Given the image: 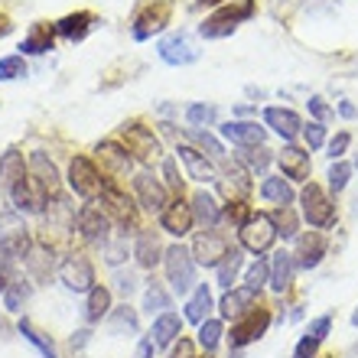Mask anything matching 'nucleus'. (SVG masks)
I'll use <instances>...</instances> for the list:
<instances>
[{"label":"nucleus","instance_id":"nucleus-1","mask_svg":"<svg viewBox=\"0 0 358 358\" xmlns=\"http://www.w3.org/2000/svg\"><path fill=\"white\" fill-rule=\"evenodd\" d=\"M257 3L255 0H231V3H222L215 13H208L202 23H199V36L202 39H225L231 36L245 20L255 17Z\"/></svg>","mask_w":358,"mask_h":358},{"label":"nucleus","instance_id":"nucleus-2","mask_svg":"<svg viewBox=\"0 0 358 358\" xmlns=\"http://www.w3.org/2000/svg\"><path fill=\"white\" fill-rule=\"evenodd\" d=\"M173 23V0H141L134 10L131 33L134 39H153Z\"/></svg>","mask_w":358,"mask_h":358},{"label":"nucleus","instance_id":"nucleus-3","mask_svg":"<svg viewBox=\"0 0 358 358\" xmlns=\"http://www.w3.org/2000/svg\"><path fill=\"white\" fill-rule=\"evenodd\" d=\"M94 206L101 208L114 225L137 228V206H134V199L127 196V189L117 186V179H104V189H101V196H98Z\"/></svg>","mask_w":358,"mask_h":358},{"label":"nucleus","instance_id":"nucleus-4","mask_svg":"<svg viewBox=\"0 0 358 358\" xmlns=\"http://www.w3.org/2000/svg\"><path fill=\"white\" fill-rule=\"evenodd\" d=\"M163 267H166V280H170L173 293L186 296V293L196 287V257H192L189 248H182V245L166 248V255H163Z\"/></svg>","mask_w":358,"mask_h":358},{"label":"nucleus","instance_id":"nucleus-5","mask_svg":"<svg viewBox=\"0 0 358 358\" xmlns=\"http://www.w3.org/2000/svg\"><path fill=\"white\" fill-rule=\"evenodd\" d=\"M271 320L273 316H271V310H267L264 303H257V306H251L248 313H241V316L231 322V332H228L231 349H245V345L257 342L267 329H271Z\"/></svg>","mask_w":358,"mask_h":358},{"label":"nucleus","instance_id":"nucleus-6","mask_svg":"<svg viewBox=\"0 0 358 358\" xmlns=\"http://www.w3.org/2000/svg\"><path fill=\"white\" fill-rule=\"evenodd\" d=\"M300 212L313 228H332L336 225V202L320 182H306L300 192Z\"/></svg>","mask_w":358,"mask_h":358},{"label":"nucleus","instance_id":"nucleus-7","mask_svg":"<svg viewBox=\"0 0 358 358\" xmlns=\"http://www.w3.org/2000/svg\"><path fill=\"white\" fill-rule=\"evenodd\" d=\"M238 241H241V248L245 251H251V255H267L273 248V241H277V228H273V222L267 218V212H251V218H248L245 225L238 228Z\"/></svg>","mask_w":358,"mask_h":358},{"label":"nucleus","instance_id":"nucleus-8","mask_svg":"<svg viewBox=\"0 0 358 358\" xmlns=\"http://www.w3.org/2000/svg\"><path fill=\"white\" fill-rule=\"evenodd\" d=\"M69 186H72L76 196L94 202L104 189V173L98 170V163L88 160V157H72V163H69Z\"/></svg>","mask_w":358,"mask_h":358},{"label":"nucleus","instance_id":"nucleus-9","mask_svg":"<svg viewBox=\"0 0 358 358\" xmlns=\"http://www.w3.org/2000/svg\"><path fill=\"white\" fill-rule=\"evenodd\" d=\"M121 143H124V150L131 153L134 160H141V163H153L163 153L157 134H153L150 127L137 124V121H131V124H124L121 127Z\"/></svg>","mask_w":358,"mask_h":358},{"label":"nucleus","instance_id":"nucleus-10","mask_svg":"<svg viewBox=\"0 0 358 358\" xmlns=\"http://www.w3.org/2000/svg\"><path fill=\"white\" fill-rule=\"evenodd\" d=\"M29 176H33V182H36L39 189V196L46 199H59V192H62V182H59V170H56V163L49 160L43 150L36 153H29Z\"/></svg>","mask_w":358,"mask_h":358},{"label":"nucleus","instance_id":"nucleus-11","mask_svg":"<svg viewBox=\"0 0 358 358\" xmlns=\"http://www.w3.org/2000/svg\"><path fill=\"white\" fill-rule=\"evenodd\" d=\"M218 189L228 202H248V192H251V170H248L241 160L225 163V170L218 173Z\"/></svg>","mask_w":358,"mask_h":358},{"label":"nucleus","instance_id":"nucleus-12","mask_svg":"<svg viewBox=\"0 0 358 358\" xmlns=\"http://www.w3.org/2000/svg\"><path fill=\"white\" fill-rule=\"evenodd\" d=\"M94 163H98V170H101L104 176L121 179V176H127V173H131L134 157L124 150L121 143L104 141V143H98V147H94Z\"/></svg>","mask_w":358,"mask_h":358},{"label":"nucleus","instance_id":"nucleus-13","mask_svg":"<svg viewBox=\"0 0 358 358\" xmlns=\"http://www.w3.org/2000/svg\"><path fill=\"white\" fill-rule=\"evenodd\" d=\"M228 251H231L228 238L218 235L215 228L196 235V241H192V257H196V264H202V267H218L228 257Z\"/></svg>","mask_w":358,"mask_h":358},{"label":"nucleus","instance_id":"nucleus-14","mask_svg":"<svg viewBox=\"0 0 358 358\" xmlns=\"http://www.w3.org/2000/svg\"><path fill=\"white\" fill-rule=\"evenodd\" d=\"M134 196H137L141 208H147V212H163L166 202H170L166 199V186L153 173H137L134 176Z\"/></svg>","mask_w":358,"mask_h":358},{"label":"nucleus","instance_id":"nucleus-15","mask_svg":"<svg viewBox=\"0 0 358 358\" xmlns=\"http://www.w3.org/2000/svg\"><path fill=\"white\" fill-rule=\"evenodd\" d=\"M160 225H163V231L173 235V238L189 235L192 225H196V218H192V206H186L182 196H176L173 202H166V208L160 212Z\"/></svg>","mask_w":358,"mask_h":358},{"label":"nucleus","instance_id":"nucleus-16","mask_svg":"<svg viewBox=\"0 0 358 358\" xmlns=\"http://www.w3.org/2000/svg\"><path fill=\"white\" fill-rule=\"evenodd\" d=\"M322 257H326V235H322V231H303V235L296 238V251H293L296 267L313 271V267H320Z\"/></svg>","mask_w":358,"mask_h":358},{"label":"nucleus","instance_id":"nucleus-17","mask_svg":"<svg viewBox=\"0 0 358 358\" xmlns=\"http://www.w3.org/2000/svg\"><path fill=\"white\" fill-rule=\"evenodd\" d=\"M76 225H78V231H82V238H85V241L104 245V241H108V231H111V218L104 215L98 206H85L82 212H78Z\"/></svg>","mask_w":358,"mask_h":358},{"label":"nucleus","instance_id":"nucleus-18","mask_svg":"<svg viewBox=\"0 0 358 358\" xmlns=\"http://www.w3.org/2000/svg\"><path fill=\"white\" fill-rule=\"evenodd\" d=\"M59 277H62V283H66L69 290H76V293H88V290H92V283H94L92 261H88V257H82V255L69 257L66 264L59 267Z\"/></svg>","mask_w":358,"mask_h":358},{"label":"nucleus","instance_id":"nucleus-19","mask_svg":"<svg viewBox=\"0 0 358 358\" xmlns=\"http://www.w3.org/2000/svg\"><path fill=\"white\" fill-rule=\"evenodd\" d=\"M7 192H10V199H13V206H17L20 212H43V206H46V199L39 196L36 182H33V176H29V166L17 182H10Z\"/></svg>","mask_w":358,"mask_h":358},{"label":"nucleus","instance_id":"nucleus-20","mask_svg":"<svg viewBox=\"0 0 358 358\" xmlns=\"http://www.w3.org/2000/svg\"><path fill=\"white\" fill-rule=\"evenodd\" d=\"M261 303V290H255V287H231V290H225V296H222V303H218V310H222V316L225 320H238L241 313H248L251 306H257Z\"/></svg>","mask_w":358,"mask_h":358},{"label":"nucleus","instance_id":"nucleus-21","mask_svg":"<svg viewBox=\"0 0 358 358\" xmlns=\"http://www.w3.org/2000/svg\"><path fill=\"white\" fill-rule=\"evenodd\" d=\"M264 124L277 137H283V141H296L303 134V117L293 111V108H267Z\"/></svg>","mask_w":358,"mask_h":358},{"label":"nucleus","instance_id":"nucleus-22","mask_svg":"<svg viewBox=\"0 0 358 358\" xmlns=\"http://www.w3.org/2000/svg\"><path fill=\"white\" fill-rule=\"evenodd\" d=\"M160 59L170 66H189L199 59V49L189 43L186 33H170L166 39H160Z\"/></svg>","mask_w":358,"mask_h":358},{"label":"nucleus","instance_id":"nucleus-23","mask_svg":"<svg viewBox=\"0 0 358 358\" xmlns=\"http://www.w3.org/2000/svg\"><path fill=\"white\" fill-rule=\"evenodd\" d=\"M277 163H280L283 176L290 179V182H310V153L303 150V147H283L280 153H277Z\"/></svg>","mask_w":358,"mask_h":358},{"label":"nucleus","instance_id":"nucleus-24","mask_svg":"<svg viewBox=\"0 0 358 358\" xmlns=\"http://www.w3.org/2000/svg\"><path fill=\"white\" fill-rule=\"evenodd\" d=\"M98 27V17H94L92 10H76V13H66V17L56 23V33L69 43H82V39Z\"/></svg>","mask_w":358,"mask_h":358},{"label":"nucleus","instance_id":"nucleus-25","mask_svg":"<svg viewBox=\"0 0 358 358\" xmlns=\"http://www.w3.org/2000/svg\"><path fill=\"white\" fill-rule=\"evenodd\" d=\"M222 137L238 147H261L267 141V127H257V121H228L218 127Z\"/></svg>","mask_w":358,"mask_h":358},{"label":"nucleus","instance_id":"nucleus-26","mask_svg":"<svg viewBox=\"0 0 358 358\" xmlns=\"http://www.w3.org/2000/svg\"><path fill=\"white\" fill-rule=\"evenodd\" d=\"M332 329V316L326 313V316H320V320L310 322V329L303 332V339L296 342V349H293V358H316L320 355V345L326 342V336H329Z\"/></svg>","mask_w":358,"mask_h":358},{"label":"nucleus","instance_id":"nucleus-27","mask_svg":"<svg viewBox=\"0 0 358 358\" xmlns=\"http://www.w3.org/2000/svg\"><path fill=\"white\" fill-rule=\"evenodd\" d=\"M189 206H192V218H196V225H202L206 231L218 228V222H222V206L215 202V196H212V192L199 189Z\"/></svg>","mask_w":358,"mask_h":358},{"label":"nucleus","instance_id":"nucleus-28","mask_svg":"<svg viewBox=\"0 0 358 358\" xmlns=\"http://www.w3.org/2000/svg\"><path fill=\"white\" fill-rule=\"evenodd\" d=\"M176 157L186 163L189 179H196V182H208V179H215V166H212V160H206V153H202V150H196V147L182 143V147L176 150Z\"/></svg>","mask_w":358,"mask_h":358},{"label":"nucleus","instance_id":"nucleus-29","mask_svg":"<svg viewBox=\"0 0 358 358\" xmlns=\"http://www.w3.org/2000/svg\"><path fill=\"white\" fill-rule=\"evenodd\" d=\"M163 245H160V235L157 231H141L137 235V245H134V257H137V264L147 267V271H153V267L163 261Z\"/></svg>","mask_w":358,"mask_h":358},{"label":"nucleus","instance_id":"nucleus-30","mask_svg":"<svg viewBox=\"0 0 358 358\" xmlns=\"http://www.w3.org/2000/svg\"><path fill=\"white\" fill-rule=\"evenodd\" d=\"M52 46H56V27H49V23H33L29 33L23 36V43H20V49L27 56H43Z\"/></svg>","mask_w":358,"mask_h":358},{"label":"nucleus","instance_id":"nucleus-31","mask_svg":"<svg viewBox=\"0 0 358 358\" xmlns=\"http://www.w3.org/2000/svg\"><path fill=\"white\" fill-rule=\"evenodd\" d=\"M293 271H296V261H293V255H287V251H277L271 261V277H267V283H271L273 293H287L293 283Z\"/></svg>","mask_w":358,"mask_h":358},{"label":"nucleus","instance_id":"nucleus-32","mask_svg":"<svg viewBox=\"0 0 358 358\" xmlns=\"http://www.w3.org/2000/svg\"><path fill=\"white\" fill-rule=\"evenodd\" d=\"M29 248H33V241H29L27 228H10L7 235H0V255L10 261H23L29 255Z\"/></svg>","mask_w":358,"mask_h":358},{"label":"nucleus","instance_id":"nucleus-33","mask_svg":"<svg viewBox=\"0 0 358 358\" xmlns=\"http://www.w3.org/2000/svg\"><path fill=\"white\" fill-rule=\"evenodd\" d=\"M153 345H173L176 336H182V320H179L176 313H160L157 320H153Z\"/></svg>","mask_w":358,"mask_h":358},{"label":"nucleus","instance_id":"nucleus-34","mask_svg":"<svg viewBox=\"0 0 358 358\" xmlns=\"http://www.w3.org/2000/svg\"><path fill=\"white\" fill-rule=\"evenodd\" d=\"M208 313H212V290H208V283H199L186 303V320L199 326L208 320Z\"/></svg>","mask_w":358,"mask_h":358},{"label":"nucleus","instance_id":"nucleus-35","mask_svg":"<svg viewBox=\"0 0 358 358\" xmlns=\"http://www.w3.org/2000/svg\"><path fill=\"white\" fill-rule=\"evenodd\" d=\"M261 196L267 199V202H273V206H290L293 202V186L287 176H264V182H261Z\"/></svg>","mask_w":358,"mask_h":358},{"label":"nucleus","instance_id":"nucleus-36","mask_svg":"<svg viewBox=\"0 0 358 358\" xmlns=\"http://www.w3.org/2000/svg\"><path fill=\"white\" fill-rule=\"evenodd\" d=\"M267 218H271L273 228H277V238H293L300 231V218H296V212H293L290 206H277L273 212H267Z\"/></svg>","mask_w":358,"mask_h":358},{"label":"nucleus","instance_id":"nucleus-37","mask_svg":"<svg viewBox=\"0 0 358 358\" xmlns=\"http://www.w3.org/2000/svg\"><path fill=\"white\" fill-rule=\"evenodd\" d=\"M108 313H111V290H108V287H92V290H88V306H85L88 322L104 320Z\"/></svg>","mask_w":358,"mask_h":358},{"label":"nucleus","instance_id":"nucleus-38","mask_svg":"<svg viewBox=\"0 0 358 358\" xmlns=\"http://www.w3.org/2000/svg\"><path fill=\"white\" fill-rule=\"evenodd\" d=\"M215 271H218V287H222V290H231V287H235V280H238V273H241V251H238V248H231V251H228V257L215 267Z\"/></svg>","mask_w":358,"mask_h":358},{"label":"nucleus","instance_id":"nucleus-39","mask_svg":"<svg viewBox=\"0 0 358 358\" xmlns=\"http://www.w3.org/2000/svg\"><path fill=\"white\" fill-rule=\"evenodd\" d=\"M27 173V163H23V153L17 150H7L3 157H0V182L3 186H10V182H17L20 176Z\"/></svg>","mask_w":358,"mask_h":358},{"label":"nucleus","instance_id":"nucleus-40","mask_svg":"<svg viewBox=\"0 0 358 358\" xmlns=\"http://www.w3.org/2000/svg\"><path fill=\"white\" fill-rule=\"evenodd\" d=\"M186 137L192 143H196V150H206L208 153V160H222L225 157V150H222V143L212 137V134L206 131H199V127H186Z\"/></svg>","mask_w":358,"mask_h":358},{"label":"nucleus","instance_id":"nucleus-41","mask_svg":"<svg viewBox=\"0 0 358 358\" xmlns=\"http://www.w3.org/2000/svg\"><path fill=\"white\" fill-rule=\"evenodd\" d=\"M222 336H225V329H222V322H218V320L199 322V345H202V352H206V355H212V352L218 349Z\"/></svg>","mask_w":358,"mask_h":358},{"label":"nucleus","instance_id":"nucleus-42","mask_svg":"<svg viewBox=\"0 0 358 358\" xmlns=\"http://www.w3.org/2000/svg\"><path fill=\"white\" fill-rule=\"evenodd\" d=\"M238 160L245 163L248 170L251 173H264L267 166H271V150H267L264 143H261V147H241V157H238Z\"/></svg>","mask_w":358,"mask_h":358},{"label":"nucleus","instance_id":"nucleus-43","mask_svg":"<svg viewBox=\"0 0 358 358\" xmlns=\"http://www.w3.org/2000/svg\"><path fill=\"white\" fill-rule=\"evenodd\" d=\"M20 332H23V336H27V339L36 345L43 358H59V355H56V345H52V339H46V336H43L39 329H33V322L23 320V322H20Z\"/></svg>","mask_w":358,"mask_h":358},{"label":"nucleus","instance_id":"nucleus-44","mask_svg":"<svg viewBox=\"0 0 358 358\" xmlns=\"http://www.w3.org/2000/svg\"><path fill=\"white\" fill-rule=\"evenodd\" d=\"M218 108L215 104H189L186 108V121L192 127H206V124H215Z\"/></svg>","mask_w":358,"mask_h":358},{"label":"nucleus","instance_id":"nucleus-45","mask_svg":"<svg viewBox=\"0 0 358 358\" xmlns=\"http://www.w3.org/2000/svg\"><path fill=\"white\" fill-rule=\"evenodd\" d=\"M143 310L147 313H166L170 310V293L163 290L160 283H153L150 290L143 293Z\"/></svg>","mask_w":358,"mask_h":358},{"label":"nucleus","instance_id":"nucleus-46","mask_svg":"<svg viewBox=\"0 0 358 358\" xmlns=\"http://www.w3.org/2000/svg\"><path fill=\"white\" fill-rule=\"evenodd\" d=\"M267 277H271V261H267V257H257L255 264L245 271V283H248V287H255V290H261V287H264Z\"/></svg>","mask_w":358,"mask_h":358},{"label":"nucleus","instance_id":"nucleus-47","mask_svg":"<svg viewBox=\"0 0 358 358\" xmlns=\"http://www.w3.org/2000/svg\"><path fill=\"white\" fill-rule=\"evenodd\" d=\"M27 296H29V287H27L23 280L10 283L7 290H3V306H7L10 313H20V306L27 303Z\"/></svg>","mask_w":358,"mask_h":358},{"label":"nucleus","instance_id":"nucleus-48","mask_svg":"<svg viewBox=\"0 0 358 358\" xmlns=\"http://www.w3.org/2000/svg\"><path fill=\"white\" fill-rule=\"evenodd\" d=\"M23 76H27V62H23V56L0 59V82H13V78H23Z\"/></svg>","mask_w":358,"mask_h":358},{"label":"nucleus","instance_id":"nucleus-49","mask_svg":"<svg viewBox=\"0 0 358 358\" xmlns=\"http://www.w3.org/2000/svg\"><path fill=\"white\" fill-rule=\"evenodd\" d=\"M326 179H329L332 192H342V189L349 186V179H352V166H349V163H342V160H336L329 166V176H326Z\"/></svg>","mask_w":358,"mask_h":358},{"label":"nucleus","instance_id":"nucleus-50","mask_svg":"<svg viewBox=\"0 0 358 358\" xmlns=\"http://www.w3.org/2000/svg\"><path fill=\"white\" fill-rule=\"evenodd\" d=\"M303 141H306V147H310V150H320L322 143H326V127H322V121L303 124Z\"/></svg>","mask_w":358,"mask_h":358},{"label":"nucleus","instance_id":"nucleus-51","mask_svg":"<svg viewBox=\"0 0 358 358\" xmlns=\"http://www.w3.org/2000/svg\"><path fill=\"white\" fill-rule=\"evenodd\" d=\"M222 218H228L235 228H241L251 218V208H248V202H228L225 208H222Z\"/></svg>","mask_w":358,"mask_h":358},{"label":"nucleus","instance_id":"nucleus-52","mask_svg":"<svg viewBox=\"0 0 358 358\" xmlns=\"http://www.w3.org/2000/svg\"><path fill=\"white\" fill-rule=\"evenodd\" d=\"M349 143H352V134L349 131L336 134V137L329 141V157H332V160H342V157H345V150H349Z\"/></svg>","mask_w":358,"mask_h":358},{"label":"nucleus","instance_id":"nucleus-53","mask_svg":"<svg viewBox=\"0 0 358 358\" xmlns=\"http://www.w3.org/2000/svg\"><path fill=\"white\" fill-rule=\"evenodd\" d=\"M163 176H166V186H170L176 196H182V176L176 173V163L173 160H163Z\"/></svg>","mask_w":358,"mask_h":358},{"label":"nucleus","instance_id":"nucleus-54","mask_svg":"<svg viewBox=\"0 0 358 358\" xmlns=\"http://www.w3.org/2000/svg\"><path fill=\"white\" fill-rule=\"evenodd\" d=\"M170 358H196V342H192V339H182V336H179V345H173Z\"/></svg>","mask_w":358,"mask_h":358},{"label":"nucleus","instance_id":"nucleus-55","mask_svg":"<svg viewBox=\"0 0 358 358\" xmlns=\"http://www.w3.org/2000/svg\"><path fill=\"white\" fill-rule=\"evenodd\" d=\"M310 111L313 114H316V121H326V117H329V104H326V101H322V98H320V94H316V98H310Z\"/></svg>","mask_w":358,"mask_h":358},{"label":"nucleus","instance_id":"nucleus-56","mask_svg":"<svg viewBox=\"0 0 358 358\" xmlns=\"http://www.w3.org/2000/svg\"><path fill=\"white\" fill-rule=\"evenodd\" d=\"M137 358H153V339H141V345H137Z\"/></svg>","mask_w":358,"mask_h":358},{"label":"nucleus","instance_id":"nucleus-57","mask_svg":"<svg viewBox=\"0 0 358 358\" xmlns=\"http://www.w3.org/2000/svg\"><path fill=\"white\" fill-rule=\"evenodd\" d=\"M117 287H121V293H131L134 290V277L131 273H127V277L121 273V277H117Z\"/></svg>","mask_w":358,"mask_h":358},{"label":"nucleus","instance_id":"nucleus-58","mask_svg":"<svg viewBox=\"0 0 358 358\" xmlns=\"http://www.w3.org/2000/svg\"><path fill=\"white\" fill-rule=\"evenodd\" d=\"M10 29H13V23H10V17H7V13H0V39L7 36Z\"/></svg>","mask_w":358,"mask_h":358},{"label":"nucleus","instance_id":"nucleus-59","mask_svg":"<svg viewBox=\"0 0 358 358\" xmlns=\"http://www.w3.org/2000/svg\"><path fill=\"white\" fill-rule=\"evenodd\" d=\"M111 264H117V261H124V245H114L111 248V257H108Z\"/></svg>","mask_w":358,"mask_h":358},{"label":"nucleus","instance_id":"nucleus-60","mask_svg":"<svg viewBox=\"0 0 358 358\" xmlns=\"http://www.w3.org/2000/svg\"><path fill=\"white\" fill-rule=\"evenodd\" d=\"M225 0H196V7H222Z\"/></svg>","mask_w":358,"mask_h":358},{"label":"nucleus","instance_id":"nucleus-61","mask_svg":"<svg viewBox=\"0 0 358 358\" xmlns=\"http://www.w3.org/2000/svg\"><path fill=\"white\" fill-rule=\"evenodd\" d=\"M339 111H342V114H345V117H355V108H352V104H349V101H342V104H339Z\"/></svg>","mask_w":358,"mask_h":358},{"label":"nucleus","instance_id":"nucleus-62","mask_svg":"<svg viewBox=\"0 0 358 358\" xmlns=\"http://www.w3.org/2000/svg\"><path fill=\"white\" fill-rule=\"evenodd\" d=\"M7 287H10V280H7V271H3V267H0V293L7 290Z\"/></svg>","mask_w":358,"mask_h":358},{"label":"nucleus","instance_id":"nucleus-63","mask_svg":"<svg viewBox=\"0 0 358 358\" xmlns=\"http://www.w3.org/2000/svg\"><path fill=\"white\" fill-rule=\"evenodd\" d=\"M352 326H358V310H355V316H352Z\"/></svg>","mask_w":358,"mask_h":358},{"label":"nucleus","instance_id":"nucleus-64","mask_svg":"<svg viewBox=\"0 0 358 358\" xmlns=\"http://www.w3.org/2000/svg\"><path fill=\"white\" fill-rule=\"evenodd\" d=\"M196 358H208V355H196Z\"/></svg>","mask_w":358,"mask_h":358}]
</instances>
